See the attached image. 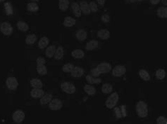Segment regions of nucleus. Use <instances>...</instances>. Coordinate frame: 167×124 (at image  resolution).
<instances>
[{
    "label": "nucleus",
    "mask_w": 167,
    "mask_h": 124,
    "mask_svg": "<svg viewBox=\"0 0 167 124\" xmlns=\"http://www.w3.org/2000/svg\"><path fill=\"white\" fill-rule=\"evenodd\" d=\"M69 0H59V8L61 11H65L68 9Z\"/></svg>",
    "instance_id": "24"
},
{
    "label": "nucleus",
    "mask_w": 167,
    "mask_h": 124,
    "mask_svg": "<svg viewBox=\"0 0 167 124\" xmlns=\"http://www.w3.org/2000/svg\"><path fill=\"white\" fill-rule=\"evenodd\" d=\"M31 85L33 89H42V82L38 79H32L31 80Z\"/></svg>",
    "instance_id": "23"
},
{
    "label": "nucleus",
    "mask_w": 167,
    "mask_h": 124,
    "mask_svg": "<svg viewBox=\"0 0 167 124\" xmlns=\"http://www.w3.org/2000/svg\"><path fill=\"white\" fill-rule=\"evenodd\" d=\"M84 91L89 95H94L96 93V89H95V88L90 84H87L85 86Z\"/></svg>",
    "instance_id": "25"
},
{
    "label": "nucleus",
    "mask_w": 167,
    "mask_h": 124,
    "mask_svg": "<svg viewBox=\"0 0 167 124\" xmlns=\"http://www.w3.org/2000/svg\"><path fill=\"white\" fill-rule=\"evenodd\" d=\"M166 77V72L164 69H159L156 72V77L158 79L162 80Z\"/></svg>",
    "instance_id": "34"
},
{
    "label": "nucleus",
    "mask_w": 167,
    "mask_h": 124,
    "mask_svg": "<svg viewBox=\"0 0 167 124\" xmlns=\"http://www.w3.org/2000/svg\"><path fill=\"white\" fill-rule=\"evenodd\" d=\"M37 41V37L35 35H29L25 38V43L28 45L33 44Z\"/></svg>",
    "instance_id": "31"
},
{
    "label": "nucleus",
    "mask_w": 167,
    "mask_h": 124,
    "mask_svg": "<svg viewBox=\"0 0 167 124\" xmlns=\"http://www.w3.org/2000/svg\"><path fill=\"white\" fill-rule=\"evenodd\" d=\"M6 85L9 90L13 91V90L16 89L19 86V82H18L17 79L16 77H10L6 81Z\"/></svg>",
    "instance_id": "6"
},
{
    "label": "nucleus",
    "mask_w": 167,
    "mask_h": 124,
    "mask_svg": "<svg viewBox=\"0 0 167 124\" xmlns=\"http://www.w3.org/2000/svg\"><path fill=\"white\" fill-rule=\"evenodd\" d=\"M84 73H85L84 69L81 67H78V66H76V67H73V70L71 72V76L74 78L81 77L83 75H84Z\"/></svg>",
    "instance_id": "10"
},
{
    "label": "nucleus",
    "mask_w": 167,
    "mask_h": 124,
    "mask_svg": "<svg viewBox=\"0 0 167 124\" xmlns=\"http://www.w3.org/2000/svg\"><path fill=\"white\" fill-rule=\"evenodd\" d=\"M87 32L86 31H85L84 30L81 29L77 30L76 33H75V37L78 41H83L87 38Z\"/></svg>",
    "instance_id": "15"
},
{
    "label": "nucleus",
    "mask_w": 167,
    "mask_h": 124,
    "mask_svg": "<svg viewBox=\"0 0 167 124\" xmlns=\"http://www.w3.org/2000/svg\"><path fill=\"white\" fill-rule=\"evenodd\" d=\"M120 109H121V114H122V117H126L127 116L126 106L121 105Z\"/></svg>",
    "instance_id": "42"
},
{
    "label": "nucleus",
    "mask_w": 167,
    "mask_h": 124,
    "mask_svg": "<svg viewBox=\"0 0 167 124\" xmlns=\"http://www.w3.org/2000/svg\"><path fill=\"white\" fill-rule=\"evenodd\" d=\"M71 9H72L73 13H74L75 16L78 18L81 17L82 12H81L80 6H79L78 4L76 2H73L71 4Z\"/></svg>",
    "instance_id": "14"
},
{
    "label": "nucleus",
    "mask_w": 167,
    "mask_h": 124,
    "mask_svg": "<svg viewBox=\"0 0 167 124\" xmlns=\"http://www.w3.org/2000/svg\"><path fill=\"white\" fill-rule=\"evenodd\" d=\"M37 65H45V59L42 57H38L37 58Z\"/></svg>",
    "instance_id": "41"
},
{
    "label": "nucleus",
    "mask_w": 167,
    "mask_h": 124,
    "mask_svg": "<svg viewBox=\"0 0 167 124\" xmlns=\"http://www.w3.org/2000/svg\"><path fill=\"white\" fill-rule=\"evenodd\" d=\"M31 1H38L40 0H31Z\"/></svg>",
    "instance_id": "48"
},
{
    "label": "nucleus",
    "mask_w": 167,
    "mask_h": 124,
    "mask_svg": "<svg viewBox=\"0 0 167 124\" xmlns=\"http://www.w3.org/2000/svg\"><path fill=\"white\" fill-rule=\"evenodd\" d=\"M17 27L19 30L23 32H26L29 30V26L26 23L23 21H18L17 22Z\"/></svg>",
    "instance_id": "28"
},
{
    "label": "nucleus",
    "mask_w": 167,
    "mask_h": 124,
    "mask_svg": "<svg viewBox=\"0 0 167 124\" xmlns=\"http://www.w3.org/2000/svg\"><path fill=\"white\" fill-rule=\"evenodd\" d=\"M71 55L76 59H81L83 58L85 56L84 51H82L81 49H75L74 51L71 52Z\"/></svg>",
    "instance_id": "19"
},
{
    "label": "nucleus",
    "mask_w": 167,
    "mask_h": 124,
    "mask_svg": "<svg viewBox=\"0 0 167 124\" xmlns=\"http://www.w3.org/2000/svg\"><path fill=\"white\" fill-rule=\"evenodd\" d=\"M151 4H158L160 2L161 0H150Z\"/></svg>",
    "instance_id": "44"
},
{
    "label": "nucleus",
    "mask_w": 167,
    "mask_h": 124,
    "mask_svg": "<svg viewBox=\"0 0 167 124\" xmlns=\"http://www.w3.org/2000/svg\"><path fill=\"white\" fill-rule=\"evenodd\" d=\"M97 36L99 38L102 39L103 40L108 39L110 37V32L109 30H107L106 29H102L98 31L97 32Z\"/></svg>",
    "instance_id": "16"
},
{
    "label": "nucleus",
    "mask_w": 167,
    "mask_h": 124,
    "mask_svg": "<svg viewBox=\"0 0 167 124\" xmlns=\"http://www.w3.org/2000/svg\"><path fill=\"white\" fill-rule=\"evenodd\" d=\"M75 23H76V21H75V18H73L72 17L68 16L65 18L63 24L65 27H73V26H74L75 25Z\"/></svg>",
    "instance_id": "17"
},
{
    "label": "nucleus",
    "mask_w": 167,
    "mask_h": 124,
    "mask_svg": "<svg viewBox=\"0 0 167 124\" xmlns=\"http://www.w3.org/2000/svg\"><path fill=\"white\" fill-rule=\"evenodd\" d=\"M119 100V94L117 93L116 92H114V93H111V95L109 96L108 98H107L106 100V103H105V105H106V107L108 108V109H113V108L116 105Z\"/></svg>",
    "instance_id": "2"
},
{
    "label": "nucleus",
    "mask_w": 167,
    "mask_h": 124,
    "mask_svg": "<svg viewBox=\"0 0 167 124\" xmlns=\"http://www.w3.org/2000/svg\"><path fill=\"white\" fill-rule=\"evenodd\" d=\"M73 67H74V66L73 64L66 63L62 67V71L66 73H71V72L73 70Z\"/></svg>",
    "instance_id": "35"
},
{
    "label": "nucleus",
    "mask_w": 167,
    "mask_h": 124,
    "mask_svg": "<svg viewBox=\"0 0 167 124\" xmlns=\"http://www.w3.org/2000/svg\"><path fill=\"white\" fill-rule=\"evenodd\" d=\"M90 73H91V75H92V77H97L101 75L100 72L98 70V69H97V67L93 68V69H91Z\"/></svg>",
    "instance_id": "38"
},
{
    "label": "nucleus",
    "mask_w": 167,
    "mask_h": 124,
    "mask_svg": "<svg viewBox=\"0 0 167 124\" xmlns=\"http://www.w3.org/2000/svg\"><path fill=\"white\" fill-rule=\"evenodd\" d=\"M27 9L30 12H37L39 10V7L37 4L31 2L28 3L27 5Z\"/></svg>",
    "instance_id": "33"
},
{
    "label": "nucleus",
    "mask_w": 167,
    "mask_h": 124,
    "mask_svg": "<svg viewBox=\"0 0 167 124\" xmlns=\"http://www.w3.org/2000/svg\"><path fill=\"white\" fill-rule=\"evenodd\" d=\"M157 16L161 18H166L167 17V8L166 7H161L157 11Z\"/></svg>",
    "instance_id": "22"
},
{
    "label": "nucleus",
    "mask_w": 167,
    "mask_h": 124,
    "mask_svg": "<svg viewBox=\"0 0 167 124\" xmlns=\"http://www.w3.org/2000/svg\"><path fill=\"white\" fill-rule=\"evenodd\" d=\"M101 19H102V21L105 23H109V21H110V18H109V16L108 15H103L102 18H101Z\"/></svg>",
    "instance_id": "43"
},
{
    "label": "nucleus",
    "mask_w": 167,
    "mask_h": 124,
    "mask_svg": "<svg viewBox=\"0 0 167 124\" xmlns=\"http://www.w3.org/2000/svg\"><path fill=\"white\" fill-rule=\"evenodd\" d=\"M126 72V68L124 65H117L114 67L112 70V75L114 77H119L125 75Z\"/></svg>",
    "instance_id": "8"
},
{
    "label": "nucleus",
    "mask_w": 167,
    "mask_h": 124,
    "mask_svg": "<svg viewBox=\"0 0 167 124\" xmlns=\"http://www.w3.org/2000/svg\"><path fill=\"white\" fill-rule=\"evenodd\" d=\"M80 8L81 10V12H83L84 14L88 15L90 13V6H89L88 4H87V1H82L80 3Z\"/></svg>",
    "instance_id": "11"
},
{
    "label": "nucleus",
    "mask_w": 167,
    "mask_h": 124,
    "mask_svg": "<svg viewBox=\"0 0 167 124\" xmlns=\"http://www.w3.org/2000/svg\"><path fill=\"white\" fill-rule=\"evenodd\" d=\"M44 94H45V92L41 89H33L31 91V95L33 98H40Z\"/></svg>",
    "instance_id": "12"
},
{
    "label": "nucleus",
    "mask_w": 167,
    "mask_h": 124,
    "mask_svg": "<svg viewBox=\"0 0 167 124\" xmlns=\"http://www.w3.org/2000/svg\"><path fill=\"white\" fill-rule=\"evenodd\" d=\"M157 123L158 124H167V119L164 117L161 116L157 119Z\"/></svg>",
    "instance_id": "39"
},
{
    "label": "nucleus",
    "mask_w": 167,
    "mask_h": 124,
    "mask_svg": "<svg viewBox=\"0 0 167 124\" xmlns=\"http://www.w3.org/2000/svg\"><path fill=\"white\" fill-rule=\"evenodd\" d=\"M61 89L63 92L68 94H73L75 92V86L71 82H63L61 84Z\"/></svg>",
    "instance_id": "3"
},
{
    "label": "nucleus",
    "mask_w": 167,
    "mask_h": 124,
    "mask_svg": "<svg viewBox=\"0 0 167 124\" xmlns=\"http://www.w3.org/2000/svg\"><path fill=\"white\" fill-rule=\"evenodd\" d=\"M37 72L40 75H46L47 74V69L45 65H37Z\"/></svg>",
    "instance_id": "32"
},
{
    "label": "nucleus",
    "mask_w": 167,
    "mask_h": 124,
    "mask_svg": "<svg viewBox=\"0 0 167 124\" xmlns=\"http://www.w3.org/2000/svg\"><path fill=\"white\" fill-rule=\"evenodd\" d=\"M97 68L100 72L101 74H105L110 72L112 67H111V64H109V63H102L97 66Z\"/></svg>",
    "instance_id": "9"
},
{
    "label": "nucleus",
    "mask_w": 167,
    "mask_h": 124,
    "mask_svg": "<svg viewBox=\"0 0 167 124\" xmlns=\"http://www.w3.org/2000/svg\"><path fill=\"white\" fill-rule=\"evenodd\" d=\"M89 6H90V9L91 11L96 13V12L98 11V7H97L96 3L94 2V1H91V2L89 4Z\"/></svg>",
    "instance_id": "37"
},
{
    "label": "nucleus",
    "mask_w": 167,
    "mask_h": 124,
    "mask_svg": "<svg viewBox=\"0 0 167 124\" xmlns=\"http://www.w3.org/2000/svg\"><path fill=\"white\" fill-rule=\"evenodd\" d=\"M4 1H5V0H0V2H3Z\"/></svg>",
    "instance_id": "49"
},
{
    "label": "nucleus",
    "mask_w": 167,
    "mask_h": 124,
    "mask_svg": "<svg viewBox=\"0 0 167 124\" xmlns=\"http://www.w3.org/2000/svg\"><path fill=\"white\" fill-rule=\"evenodd\" d=\"M51 100H52V95L51 94H44L40 98V104L41 105H47Z\"/></svg>",
    "instance_id": "18"
},
{
    "label": "nucleus",
    "mask_w": 167,
    "mask_h": 124,
    "mask_svg": "<svg viewBox=\"0 0 167 124\" xmlns=\"http://www.w3.org/2000/svg\"><path fill=\"white\" fill-rule=\"evenodd\" d=\"M139 75H140L141 79L144 80V81H150V74L148 73V72L145 70V69H140V70L139 71Z\"/></svg>",
    "instance_id": "27"
},
{
    "label": "nucleus",
    "mask_w": 167,
    "mask_h": 124,
    "mask_svg": "<svg viewBox=\"0 0 167 124\" xmlns=\"http://www.w3.org/2000/svg\"><path fill=\"white\" fill-rule=\"evenodd\" d=\"M0 30L4 35L9 36L13 32V27L8 22H4L0 25Z\"/></svg>",
    "instance_id": "4"
},
{
    "label": "nucleus",
    "mask_w": 167,
    "mask_h": 124,
    "mask_svg": "<svg viewBox=\"0 0 167 124\" xmlns=\"http://www.w3.org/2000/svg\"><path fill=\"white\" fill-rule=\"evenodd\" d=\"M113 86L111 83H104L102 86V91L104 94H109L112 92Z\"/></svg>",
    "instance_id": "29"
},
{
    "label": "nucleus",
    "mask_w": 167,
    "mask_h": 124,
    "mask_svg": "<svg viewBox=\"0 0 167 124\" xmlns=\"http://www.w3.org/2000/svg\"><path fill=\"white\" fill-rule=\"evenodd\" d=\"M63 107V103L61 100L59 99H52L49 103V108L53 111H57V110L61 109Z\"/></svg>",
    "instance_id": "5"
},
{
    "label": "nucleus",
    "mask_w": 167,
    "mask_h": 124,
    "mask_svg": "<svg viewBox=\"0 0 167 124\" xmlns=\"http://www.w3.org/2000/svg\"><path fill=\"white\" fill-rule=\"evenodd\" d=\"M114 112H115V115H116V117L117 119H121L122 118V114H121V111L120 108L119 107H114Z\"/></svg>",
    "instance_id": "40"
},
{
    "label": "nucleus",
    "mask_w": 167,
    "mask_h": 124,
    "mask_svg": "<svg viewBox=\"0 0 167 124\" xmlns=\"http://www.w3.org/2000/svg\"><path fill=\"white\" fill-rule=\"evenodd\" d=\"M63 54H64V51H63V48L62 46H59L57 48V49H56V51H55V53H54V58L56 60H61L62 59V58L63 57Z\"/></svg>",
    "instance_id": "20"
},
{
    "label": "nucleus",
    "mask_w": 167,
    "mask_h": 124,
    "mask_svg": "<svg viewBox=\"0 0 167 124\" xmlns=\"http://www.w3.org/2000/svg\"><path fill=\"white\" fill-rule=\"evenodd\" d=\"M142 1V0H130V1H132V2H133V1Z\"/></svg>",
    "instance_id": "47"
},
{
    "label": "nucleus",
    "mask_w": 167,
    "mask_h": 124,
    "mask_svg": "<svg viewBox=\"0 0 167 124\" xmlns=\"http://www.w3.org/2000/svg\"><path fill=\"white\" fill-rule=\"evenodd\" d=\"M56 49L57 48L54 45H51L47 48L46 51H45V55L47 58H52L54 55Z\"/></svg>",
    "instance_id": "21"
},
{
    "label": "nucleus",
    "mask_w": 167,
    "mask_h": 124,
    "mask_svg": "<svg viewBox=\"0 0 167 124\" xmlns=\"http://www.w3.org/2000/svg\"><path fill=\"white\" fill-rule=\"evenodd\" d=\"M13 121L16 123H21L25 119V114L21 109L16 110L13 112L12 115Z\"/></svg>",
    "instance_id": "7"
},
{
    "label": "nucleus",
    "mask_w": 167,
    "mask_h": 124,
    "mask_svg": "<svg viewBox=\"0 0 167 124\" xmlns=\"http://www.w3.org/2000/svg\"><path fill=\"white\" fill-rule=\"evenodd\" d=\"M49 40L48 38L46 37H43L40 39L38 42V47L40 49H43L49 44Z\"/></svg>",
    "instance_id": "26"
},
{
    "label": "nucleus",
    "mask_w": 167,
    "mask_h": 124,
    "mask_svg": "<svg viewBox=\"0 0 167 124\" xmlns=\"http://www.w3.org/2000/svg\"><path fill=\"white\" fill-rule=\"evenodd\" d=\"M162 2L164 6L167 5V0H162Z\"/></svg>",
    "instance_id": "46"
},
{
    "label": "nucleus",
    "mask_w": 167,
    "mask_h": 124,
    "mask_svg": "<svg viewBox=\"0 0 167 124\" xmlns=\"http://www.w3.org/2000/svg\"><path fill=\"white\" fill-rule=\"evenodd\" d=\"M136 112L139 117L145 118L148 115V105L144 101H139L137 103L136 107Z\"/></svg>",
    "instance_id": "1"
},
{
    "label": "nucleus",
    "mask_w": 167,
    "mask_h": 124,
    "mask_svg": "<svg viewBox=\"0 0 167 124\" xmlns=\"http://www.w3.org/2000/svg\"><path fill=\"white\" fill-rule=\"evenodd\" d=\"M98 41H97V40H90L86 44L85 49H86L87 51H92V50L97 49L98 47Z\"/></svg>",
    "instance_id": "13"
},
{
    "label": "nucleus",
    "mask_w": 167,
    "mask_h": 124,
    "mask_svg": "<svg viewBox=\"0 0 167 124\" xmlns=\"http://www.w3.org/2000/svg\"><path fill=\"white\" fill-rule=\"evenodd\" d=\"M86 81L89 84H95V83H101L102 80L100 79H96L94 77L90 75H87L86 76Z\"/></svg>",
    "instance_id": "30"
},
{
    "label": "nucleus",
    "mask_w": 167,
    "mask_h": 124,
    "mask_svg": "<svg viewBox=\"0 0 167 124\" xmlns=\"http://www.w3.org/2000/svg\"><path fill=\"white\" fill-rule=\"evenodd\" d=\"M97 2H98V4L99 5H101V6H103L104 4V3H105V1H106V0H97Z\"/></svg>",
    "instance_id": "45"
},
{
    "label": "nucleus",
    "mask_w": 167,
    "mask_h": 124,
    "mask_svg": "<svg viewBox=\"0 0 167 124\" xmlns=\"http://www.w3.org/2000/svg\"><path fill=\"white\" fill-rule=\"evenodd\" d=\"M4 9L6 11V14L7 16L13 14V8L10 2H7L4 4Z\"/></svg>",
    "instance_id": "36"
}]
</instances>
